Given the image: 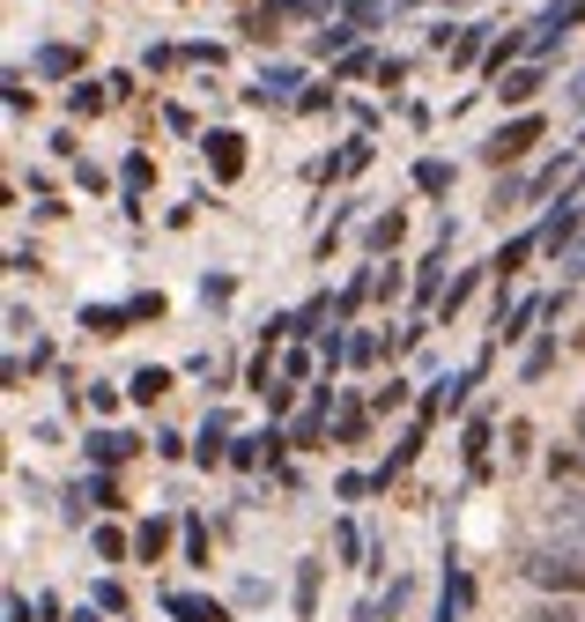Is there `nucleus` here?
<instances>
[{
    "mask_svg": "<svg viewBox=\"0 0 585 622\" xmlns=\"http://www.w3.org/2000/svg\"><path fill=\"white\" fill-rule=\"evenodd\" d=\"M164 386H171V378H164V371H142V378H134V400H156V393H164Z\"/></svg>",
    "mask_w": 585,
    "mask_h": 622,
    "instance_id": "8",
    "label": "nucleus"
},
{
    "mask_svg": "<svg viewBox=\"0 0 585 622\" xmlns=\"http://www.w3.org/2000/svg\"><path fill=\"white\" fill-rule=\"evenodd\" d=\"M534 89H541V75H534V67H519V75L504 82V104H526V97H534Z\"/></svg>",
    "mask_w": 585,
    "mask_h": 622,
    "instance_id": "6",
    "label": "nucleus"
},
{
    "mask_svg": "<svg viewBox=\"0 0 585 622\" xmlns=\"http://www.w3.org/2000/svg\"><path fill=\"white\" fill-rule=\"evenodd\" d=\"M90 452H97V460H126V437H112V430H104V437H90Z\"/></svg>",
    "mask_w": 585,
    "mask_h": 622,
    "instance_id": "9",
    "label": "nucleus"
},
{
    "mask_svg": "<svg viewBox=\"0 0 585 622\" xmlns=\"http://www.w3.org/2000/svg\"><path fill=\"white\" fill-rule=\"evenodd\" d=\"M171 615H186V622H222V608H216V600H186V593H178Z\"/></svg>",
    "mask_w": 585,
    "mask_h": 622,
    "instance_id": "5",
    "label": "nucleus"
},
{
    "mask_svg": "<svg viewBox=\"0 0 585 622\" xmlns=\"http://www.w3.org/2000/svg\"><path fill=\"white\" fill-rule=\"evenodd\" d=\"M578 437H585V408H578Z\"/></svg>",
    "mask_w": 585,
    "mask_h": 622,
    "instance_id": "11",
    "label": "nucleus"
},
{
    "mask_svg": "<svg viewBox=\"0 0 585 622\" xmlns=\"http://www.w3.org/2000/svg\"><path fill=\"white\" fill-rule=\"evenodd\" d=\"M526 578H534L541 593H571V600H585V556H578V548H563V541L534 548V556H526Z\"/></svg>",
    "mask_w": 585,
    "mask_h": 622,
    "instance_id": "1",
    "label": "nucleus"
},
{
    "mask_svg": "<svg viewBox=\"0 0 585 622\" xmlns=\"http://www.w3.org/2000/svg\"><path fill=\"white\" fill-rule=\"evenodd\" d=\"M541 534L585 556V497H556V504H541Z\"/></svg>",
    "mask_w": 585,
    "mask_h": 622,
    "instance_id": "2",
    "label": "nucleus"
},
{
    "mask_svg": "<svg viewBox=\"0 0 585 622\" xmlns=\"http://www.w3.org/2000/svg\"><path fill=\"white\" fill-rule=\"evenodd\" d=\"M549 363H556V341H534V356H526V378H541Z\"/></svg>",
    "mask_w": 585,
    "mask_h": 622,
    "instance_id": "7",
    "label": "nucleus"
},
{
    "mask_svg": "<svg viewBox=\"0 0 585 622\" xmlns=\"http://www.w3.org/2000/svg\"><path fill=\"white\" fill-rule=\"evenodd\" d=\"M74 622H97V615H90V608H82V615H74Z\"/></svg>",
    "mask_w": 585,
    "mask_h": 622,
    "instance_id": "10",
    "label": "nucleus"
},
{
    "mask_svg": "<svg viewBox=\"0 0 585 622\" xmlns=\"http://www.w3.org/2000/svg\"><path fill=\"white\" fill-rule=\"evenodd\" d=\"M519 622H585V608H571V593H563V600H541V608H526Z\"/></svg>",
    "mask_w": 585,
    "mask_h": 622,
    "instance_id": "4",
    "label": "nucleus"
},
{
    "mask_svg": "<svg viewBox=\"0 0 585 622\" xmlns=\"http://www.w3.org/2000/svg\"><path fill=\"white\" fill-rule=\"evenodd\" d=\"M526 141H541V119H519L512 134H497V141H489V156L504 164V156H519V149H526Z\"/></svg>",
    "mask_w": 585,
    "mask_h": 622,
    "instance_id": "3",
    "label": "nucleus"
}]
</instances>
